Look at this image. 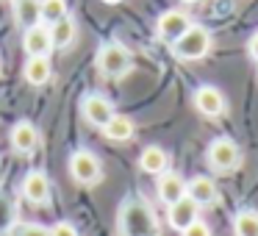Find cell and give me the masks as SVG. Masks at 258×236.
<instances>
[{
  "mask_svg": "<svg viewBox=\"0 0 258 236\" xmlns=\"http://www.w3.org/2000/svg\"><path fill=\"white\" fill-rule=\"evenodd\" d=\"M156 192H158V200L167 203V206H172V203H178L180 197H186V181L180 178L178 172H161L158 175V184H156Z\"/></svg>",
  "mask_w": 258,
  "mask_h": 236,
  "instance_id": "5bb4252c",
  "label": "cell"
},
{
  "mask_svg": "<svg viewBox=\"0 0 258 236\" xmlns=\"http://www.w3.org/2000/svg\"><path fill=\"white\" fill-rule=\"evenodd\" d=\"M14 20L23 28L42 23V0H14Z\"/></svg>",
  "mask_w": 258,
  "mask_h": 236,
  "instance_id": "ac0fdd59",
  "label": "cell"
},
{
  "mask_svg": "<svg viewBox=\"0 0 258 236\" xmlns=\"http://www.w3.org/2000/svg\"><path fill=\"white\" fill-rule=\"evenodd\" d=\"M47 28H50L53 47H58V50H67V47L75 42V36H78V25H75V20L70 17V14L64 20H58V23L47 25Z\"/></svg>",
  "mask_w": 258,
  "mask_h": 236,
  "instance_id": "e0dca14e",
  "label": "cell"
},
{
  "mask_svg": "<svg viewBox=\"0 0 258 236\" xmlns=\"http://www.w3.org/2000/svg\"><path fill=\"white\" fill-rule=\"evenodd\" d=\"M189 28H191V20H189V14L180 12V9H169V12H164L161 17H158V23H156L158 39L169 42V45H172L175 39H180Z\"/></svg>",
  "mask_w": 258,
  "mask_h": 236,
  "instance_id": "8992f818",
  "label": "cell"
},
{
  "mask_svg": "<svg viewBox=\"0 0 258 236\" xmlns=\"http://www.w3.org/2000/svg\"><path fill=\"white\" fill-rule=\"evenodd\" d=\"M180 3H186V6H191V3H200V0H180Z\"/></svg>",
  "mask_w": 258,
  "mask_h": 236,
  "instance_id": "4316f807",
  "label": "cell"
},
{
  "mask_svg": "<svg viewBox=\"0 0 258 236\" xmlns=\"http://www.w3.org/2000/svg\"><path fill=\"white\" fill-rule=\"evenodd\" d=\"M134 131H136L134 120L125 117V114H114V117L106 123L103 134H106L111 142H131V139H134Z\"/></svg>",
  "mask_w": 258,
  "mask_h": 236,
  "instance_id": "d6986e66",
  "label": "cell"
},
{
  "mask_svg": "<svg viewBox=\"0 0 258 236\" xmlns=\"http://www.w3.org/2000/svg\"><path fill=\"white\" fill-rule=\"evenodd\" d=\"M23 50L28 53V56H50V50H53L50 28H47L45 23L25 28V34H23Z\"/></svg>",
  "mask_w": 258,
  "mask_h": 236,
  "instance_id": "ba28073f",
  "label": "cell"
},
{
  "mask_svg": "<svg viewBox=\"0 0 258 236\" xmlns=\"http://www.w3.org/2000/svg\"><path fill=\"white\" fill-rule=\"evenodd\" d=\"M247 50H250V56L258 62V31L252 34V39H250V45H247Z\"/></svg>",
  "mask_w": 258,
  "mask_h": 236,
  "instance_id": "d4e9b609",
  "label": "cell"
},
{
  "mask_svg": "<svg viewBox=\"0 0 258 236\" xmlns=\"http://www.w3.org/2000/svg\"><path fill=\"white\" fill-rule=\"evenodd\" d=\"M206 158L211 164V169L217 172H230L241 164V150L236 147V142L230 139H214L206 150Z\"/></svg>",
  "mask_w": 258,
  "mask_h": 236,
  "instance_id": "5b68a950",
  "label": "cell"
},
{
  "mask_svg": "<svg viewBox=\"0 0 258 236\" xmlns=\"http://www.w3.org/2000/svg\"><path fill=\"white\" fill-rule=\"evenodd\" d=\"M117 228L122 236H158V219L142 197H128L119 206Z\"/></svg>",
  "mask_w": 258,
  "mask_h": 236,
  "instance_id": "6da1fadb",
  "label": "cell"
},
{
  "mask_svg": "<svg viewBox=\"0 0 258 236\" xmlns=\"http://www.w3.org/2000/svg\"><path fill=\"white\" fill-rule=\"evenodd\" d=\"M95 64L106 78H122V75L131 73V67H134V56H131V50L125 45H119V42H106V45L97 50Z\"/></svg>",
  "mask_w": 258,
  "mask_h": 236,
  "instance_id": "7a4b0ae2",
  "label": "cell"
},
{
  "mask_svg": "<svg viewBox=\"0 0 258 236\" xmlns=\"http://www.w3.org/2000/svg\"><path fill=\"white\" fill-rule=\"evenodd\" d=\"M195 108L203 114V117H219L225 111V95L217 89V86H200L195 92Z\"/></svg>",
  "mask_w": 258,
  "mask_h": 236,
  "instance_id": "7c38bea8",
  "label": "cell"
},
{
  "mask_svg": "<svg viewBox=\"0 0 258 236\" xmlns=\"http://www.w3.org/2000/svg\"><path fill=\"white\" fill-rule=\"evenodd\" d=\"M50 236H78V230L73 222H56L50 228Z\"/></svg>",
  "mask_w": 258,
  "mask_h": 236,
  "instance_id": "cb8c5ba5",
  "label": "cell"
},
{
  "mask_svg": "<svg viewBox=\"0 0 258 236\" xmlns=\"http://www.w3.org/2000/svg\"><path fill=\"white\" fill-rule=\"evenodd\" d=\"M23 197L34 206H42V203L50 200V181H47L45 172L39 169H31L23 181Z\"/></svg>",
  "mask_w": 258,
  "mask_h": 236,
  "instance_id": "8fae6325",
  "label": "cell"
},
{
  "mask_svg": "<svg viewBox=\"0 0 258 236\" xmlns=\"http://www.w3.org/2000/svg\"><path fill=\"white\" fill-rule=\"evenodd\" d=\"M186 195L197 206H214L219 200V189L214 184V178H208V175H195L191 181H186Z\"/></svg>",
  "mask_w": 258,
  "mask_h": 236,
  "instance_id": "30bf717a",
  "label": "cell"
},
{
  "mask_svg": "<svg viewBox=\"0 0 258 236\" xmlns=\"http://www.w3.org/2000/svg\"><path fill=\"white\" fill-rule=\"evenodd\" d=\"M103 3H108V6H114V3H122V0H103Z\"/></svg>",
  "mask_w": 258,
  "mask_h": 236,
  "instance_id": "484cf974",
  "label": "cell"
},
{
  "mask_svg": "<svg viewBox=\"0 0 258 236\" xmlns=\"http://www.w3.org/2000/svg\"><path fill=\"white\" fill-rule=\"evenodd\" d=\"M139 167H142V172H147V175L167 172V167H169L167 150L158 147V145H147L145 150H142V156H139Z\"/></svg>",
  "mask_w": 258,
  "mask_h": 236,
  "instance_id": "2e32d148",
  "label": "cell"
},
{
  "mask_svg": "<svg viewBox=\"0 0 258 236\" xmlns=\"http://www.w3.org/2000/svg\"><path fill=\"white\" fill-rule=\"evenodd\" d=\"M233 233L236 236H258V214L255 211H239L233 217Z\"/></svg>",
  "mask_w": 258,
  "mask_h": 236,
  "instance_id": "ffe728a7",
  "label": "cell"
},
{
  "mask_svg": "<svg viewBox=\"0 0 258 236\" xmlns=\"http://www.w3.org/2000/svg\"><path fill=\"white\" fill-rule=\"evenodd\" d=\"M9 236H50V230L39 222H17L9 228Z\"/></svg>",
  "mask_w": 258,
  "mask_h": 236,
  "instance_id": "7402d4cb",
  "label": "cell"
},
{
  "mask_svg": "<svg viewBox=\"0 0 258 236\" xmlns=\"http://www.w3.org/2000/svg\"><path fill=\"white\" fill-rule=\"evenodd\" d=\"M167 208H169V211H167V219H169V225H172L175 230L189 228V225L197 219V214H200V206H197V203L191 200L189 195L180 197L178 203H172V206H167Z\"/></svg>",
  "mask_w": 258,
  "mask_h": 236,
  "instance_id": "4fadbf2b",
  "label": "cell"
},
{
  "mask_svg": "<svg viewBox=\"0 0 258 236\" xmlns=\"http://www.w3.org/2000/svg\"><path fill=\"white\" fill-rule=\"evenodd\" d=\"M25 81L31 86H45L53 75V64H50V56H28L25 62V70H23Z\"/></svg>",
  "mask_w": 258,
  "mask_h": 236,
  "instance_id": "9a60e30c",
  "label": "cell"
},
{
  "mask_svg": "<svg viewBox=\"0 0 258 236\" xmlns=\"http://www.w3.org/2000/svg\"><path fill=\"white\" fill-rule=\"evenodd\" d=\"M9 139H12V147H14V150L23 153V156H28V153H34L36 147H39V131H36L34 123H28V120H20V123H14Z\"/></svg>",
  "mask_w": 258,
  "mask_h": 236,
  "instance_id": "9c48e42d",
  "label": "cell"
},
{
  "mask_svg": "<svg viewBox=\"0 0 258 236\" xmlns=\"http://www.w3.org/2000/svg\"><path fill=\"white\" fill-rule=\"evenodd\" d=\"M70 175H73V181L81 186H95L97 181H100L103 169H100V161H97L95 153L75 150L73 156H70Z\"/></svg>",
  "mask_w": 258,
  "mask_h": 236,
  "instance_id": "277c9868",
  "label": "cell"
},
{
  "mask_svg": "<svg viewBox=\"0 0 258 236\" xmlns=\"http://www.w3.org/2000/svg\"><path fill=\"white\" fill-rule=\"evenodd\" d=\"M67 17V0H42V23L53 25Z\"/></svg>",
  "mask_w": 258,
  "mask_h": 236,
  "instance_id": "44dd1931",
  "label": "cell"
},
{
  "mask_svg": "<svg viewBox=\"0 0 258 236\" xmlns=\"http://www.w3.org/2000/svg\"><path fill=\"white\" fill-rule=\"evenodd\" d=\"M208 50H211V34H208V28H203V25H191L180 39L172 42V53L180 62H197V58H203Z\"/></svg>",
  "mask_w": 258,
  "mask_h": 236,
  "instance_id": "3957f363",
  "label": "cell"
},
{
  "mask_svg": "<svg viewBox=\"0 0 258 236\" xmlns=\"http://www.w3.org/2000/svg\"><path fill=\"white\" fill-rule=\"evenodd\" d=\"M81 114H84L86 123H92L95 128H106V123L114 117V106L108 97L103 95H86L84 100H81Z\"/></svg>",
  "mask_w": 258,
  "mask_h": 236,
  "instance_id": "52a82bcc",
  "label": "cell"
},
{
  "mask_svg": "<svg viewBox=\"0 0 258 236\" xmlns=\"http://www.w3.org/2000/svg\"><path fill=\"white\" fill-rule=\"evenodd\" d=\"M180 236H211V228H208L203 219H195V222L189 225V228L180 230Z\"/></svg>",
  "mask_w": 258,
  "mask_h": 236,
  "instance_id": "603a6c76",
  "label": "cell"
}]
</instances>
